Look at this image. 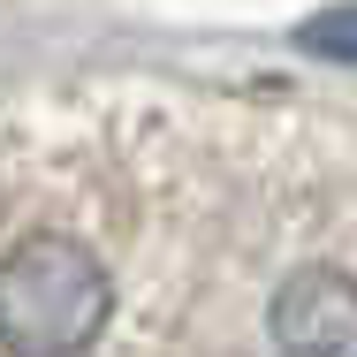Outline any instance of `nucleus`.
<instances>
[{"label": "nucleus", "mask_w": 357, "mask_h": 357, "mask_svg": "<svg viewBox=\"0 0 357 357\" xmlns=\"http://www.w3.org/2000/svg\"><path fill=\"white\" fill-rule=\"evenodd\" d=\"M296 46L319 54V61H357V8H327V15H312V23L296 31Z\"/></svg>", "instance_id": "2"}, {"label": "nucleus", "mask_w": 357, "mask_h": 357, "mask_svg": "<svg viewBox=\"0 0 357 357\" xmlns=\"http://www.w3.org/2000/svg\"><path fill=\"white\" fill-rule=\"evenodd\" d=\"M266 342L274 357H357V266L335 251L289 259L266 289Z\"/></svg>", "instance_id": "1"}]
</instances>
